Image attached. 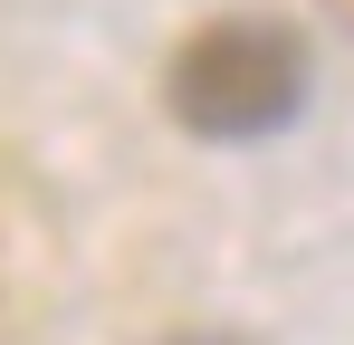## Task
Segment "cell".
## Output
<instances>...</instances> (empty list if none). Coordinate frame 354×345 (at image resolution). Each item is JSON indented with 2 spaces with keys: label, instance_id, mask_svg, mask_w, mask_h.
<instances>
[{
  "label": "cell",
  "instance_id": "cell-1",
  "mask_svg": "<svg viewBox=\"0 0 354 345\" xmlns=\"http://www.w3.org/2000/svg\"><path fill=\"white\" fill-rule=\"evenodd\" d=\"M163 106L201 144H259L306 106V39L288 19H211L173 48Z\"/></svg>",
  "mask_w": 354,
  "mask_h": 345
},
{
  "label": "cell",
  "instance_id": "cell-2",
  "mask_svg": "<svg viewBox=\"0 0 354 345\" xmlns=\"http://www.w3.org/2000/svg\"><path fill=\"white\" fill-rule=\"evenodd\" d=\"M163 345H239V336H211V326H201V336H163Z\"/></svg>",
  "mask_w": 354,
  "mask_h": 345
}]
</instances>
